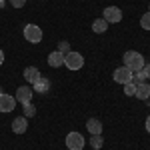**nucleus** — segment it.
Returning <instances> with one entry per match:
<instances>
[{
	"instance_id": "b1692460",
	"label": "nucleus",
	"mask_w": 150,
	"mask_h": 150,
	"mask_svg": "<svg viewBox=\"0 0 150 150\" xmlns=\"http://www.w3.org/2000/svg\"><path fill=\"white\" fill-rule=\"evenodd\" d=\"M146 130H148V134H150V116L146 118Z\"/></svg>"
},
{
	"instance_id": "f03ea898",
	"label": "nucleus",
	"mask_w": 150,
	"mask_h": 150,
	"mask_svg": "<svg viewBox=\"0 0 150 150\" xmlns=\"http://www.w3.org/2000/svg\"><path fill=\"white\" fill-rule=\"evenodd\" d=\"M64 66L68 70H80L84 66V58H82L80 52H72L70 50L68 54L64 56Z\"/></svg>"
},
{
	"instance_id": "6e6552de",
	"label": "nucleus",
	"mask_w": 150,
	"mask_h": 150,
	"mask_svg": "<svg viewBox=\"0 0 150 150\" xmlns=\"http://www.w3.org/2000/svg\"><path fill=\"white\" fill-rule=\"evenodd\" d=\"M48 66H52V68H60V66H64V54L62 52H50L48 54Z\"/></svg>"
},
{
	"instance_id": "4468645a",
	"label": "nucleus",
	"mask_w": 150,
	"mask_h": 150,
	"mask_svg": "<svg viewBox=\"0 0 150 150\" xmlns=\"http://www.w3.org/2000/svg\"><path fill=\"white\" fill-rule=\"evenodd\" d=\"M86 128H88L90 134H102V122H100L98 118H90V120L86 122Z\"/></svg>"
},
{
	"instance_id": "9d476101",
	"label": "nucleus",
	"mask_w": 150,
	"mask_h": 150,
	"mask_svg": "<svg viewBox=\"0 0 150 150\" xmlns=\"http://www.w3.org/2000/svg\"><path fill=\"white\" fill-rule=\"evenodd\" d=\"M26 128H28L26 116H20V118H14V120H12V132H14V134H24Z\"/></svg>"
},
{
	"instance_id": "ddd939ff",
	"label": "nucleus",
	"mask_w": 150,
	"mask_h": 150,
	"mask_svg": "<svg viewBox=\"0 0 150 150\" xmlns=\"http://www.w3.org/2000/svg\"><path fill=\"white\" fill-rule=\"evenodd\" d=\"M138 100H146V98H150V84L148 82H142V84H138L136 86V94H134Z\"/></svg>"
},
{
	"instance_id": "5701e85b",
	"label": "nucleus",
	"mask_w": 150,
	"mask_h": 150,
	"mask_svg": "<svg viewBox=\"0 0 150 150\" xmlns=\"http://www.w3.org/2000/svg\"><path fill=\"white\" fill-rule=\"evenodd\" d=\"M142 70L146 72V78H150V62H148V64H144V68H142Z\"/></svg>"
},
{
	"instance_id": "20e7f679",
	"label": "nucleus",
	"mask_w": 150,
	"mask_h": 150,
	"mask_svg": "<svg viewBox=\"0 0 150 150\" xmlns=\"http://www.w3.org/2000/svg\"><path fill=\"white\" fill-rule=\"evenodd\" d=\"M24 38L32 44H38L42 40V30L36 26V24H26L24 26Z\"/></svg>"
},
{
	"instance_id": "2eb2a0df",
	"label": "nucleus",
	"mask_w": 150,
	"mask_h": 150,
	"mask_svg": "<svg viewBox=\"0 0 150 150\" xmlns=\"http://www.w3.org/2000/svg\"><path fill=\"white\" fill-rule=\"evenodd\" d=\"M92 30L96 32V34H104L106 30H108V22L104 20V18H96L92 22Z\"/></svg>"
},
{
	"instance_id": "a211bd4d",
	"label": "nucleus",
	"mask_w": 150,
	"mask_h": 150,
	"mask_svg": "<svg viewBox=\"0 0 150 150\" xmlns=\"http://www.w3.org/2000/svg\"><path fill=\"white\" fill-rule=\"evenodd\" d=\"M22 108H24V116H34L36 114V108H34V104H32V102L22 104Z\"/></svg>"
},
{
	"instance_id": "a878e982",
	"label": "nucleus",
	"mask_w": 150,
	"mask_h": 150,
	"mask_svg": "<svg viewBox=\"0 0 150 150\" xmlns=\"http://www.w3.org/2000/svg\"><path fill=\"white\" fill-rule=\"evenodd\" d=\"M0 94H2V88H0Z\"/></svg>"
},
{
	"instance_id": "9b49d317",
	"label": "nucleus",
	"mask_w": 150,
	"mask_h": 150,
	"mask_svg": "<svg viewBox=\"0 0 150 150\" xmlns=\"http://www.w3.org/2000/svg\"><path fill=\"white\" fill-rule=\"evenodd\" d=\"M22 76H24V80H26V82L34 84V82L38 80V78H40V70L36 68V66H28V68H24Z\"/></svg>"
},
{
	"instance_id": "dca6fc26",
	"label": "nucleus",
	"mask_w": 150,
	"mask_h": 150,
	"mask_svg": "<svg viewBox=\"0 0 150 150\" xmlns=\"http://www.w3.org/2000/svg\"><path fill=\"white\" fill-rule=\"evenodd\" d=\"M90 146H92L94 150H100L104 146V138L102 134H92V138H90Z\"/></svg>"
},
{
	"instance_id": "aec40b11",
	"label": "nucleus",
	"mask_w": 150,
	"mask_h": 150,
	"mask_svg": "<svg viewBox=\"0 0 150 150\" xmlns=\"http://www.w3.org/2000/svg\"><path fill=\"white\" fill-rule=\"evenodd\" d=\"M140 26L144 30H150V12H144V16L140 18Z\"/></svg>"
},
{
	"instance_id": "bb28decb",
	"label": "nucleus",
	"mask_w": 150,
	"mask_h": 150,
	"mask_svg": "<svg viewBox=\"0 0 150 150\" xmlns=\"http://www.w3.org/2000/svg\"><path fill=\"white\" fill-rule=\"evenodd\" d=\"M148 12H150V6H148Z\"/></svg>"
},
{
	"instance_id": "f8f14e48",
	"label": "nucleus",
	"mask_w": 150,
	"mask_h": 150,
	"mask_svg": "<svg viewBox=\"0 0 150 150\" xmlns=\"http://www.w3.org/2000/svg\"><path fill=\"white\" fill-rule=\"evenodd\" d=\"M32 90H34V92H40V94L48 92V90H50V80L44 78V76H40V78L32 84Z\"/></svg>"
},
{
	"instance_id": "f257e3e1",
	"label": "nucleus",
	"mask_w": 150,
	"mask_h": 150,
	"mask_svg": "<svg viewBox=\"0 0 150 150\" xmlns=\"http://www.w3.org/2000/svg\"><path fill=\"white\" fill-rule=\"evenodd\" d=\"M122 60H124V66H126L130 72H138V70L144 68V56H142L140 52H136V50L124 52Z\"/></svg>"
},
{
	"instance_id": "39448f33",
	"label": "nucleus",
	"mask_w": 150,
	"mask_h": 150,
	"mask_svg": "<svg viewBox=\"0 0 150 150\" xmlns=\"http://www.w3.org/2000/svg\"><path fill=\"white\" fill-rule=\"evenodd\" d=\"M102 18L108 24H116V22L122 20V10H120L118 6H106V8H104V16H102Z\"/></svg>"
},
{
	"instance_id": "412c9836",
	"label": "nucleus",
	"mask_w": 150,
	"mask_h": 150,
	"mask_svg": "<svg viewBox=\"0 0 150 150\" xmlns=\"http://www.w3.org/2000/svg\"><path fill=\"white\" fill-rule=\"evenodd\" d=\"M58 52H62L64 56L70 52V44L66 42V40H62V42H58Z\"/></svg>"
},
{
	"instance_id": "f3484780",
	"label": "nucleus",
	"mask_w": 150,
	"mask_h": 150,
	"mask_svg": "<svg viewBox=\"0 0 150 150\" xmlns=\"http://www.w3.org/2000/svg\"><path fill=\"white\" fill-rule=\"evenodd\" d=\"M146 80V72L144 70H138V72H132V84H142V82Z\"/></svg>"
},
{
	"instance_id": "1a4fd4ad",
	"label": "nucleus",
	"mask_w": 150,
	"mask_h": 150,
	"mask_svg": "<svg viewBox=\"0 0 150 150\" xmlns=\"http://www.w3.org/2000/svg\"><path fill=\"white\" fill-rule=\"evenodd\" d=\"M16 100L22 102V104L30 102V100H32V88H30V86H20V88L16 90Z\"/></svg>"
},
{
	"instance_id": "393cba45",
	"label": "nucleus",
	"mask_w": 150,
	"mask_h": 150,
	"mask_svg": "<svg viewBox=\"0 0 150 150\" xmlns=\"http://www.w3.org/2000/svg\"><path fill=\"white\" fill-rule=\"evenodd\" d=\"M2 62H4V52L0 50V66H2Z\"/></svg>"
},
{
	"instance_id": "6ab92c4d",
	"label": "nucleus",
	"mask_w": 150,
	"mask_h": 150,
	"mask_svg": "<svg viewBox=\"0 0 150 150\" xmlns=\"http://www.w3.org/2000/svg\"><path fill=\"white\" fill-rule=\"evenodd\" d=\"M122 86H124V94H126V96H134V94H136V84L128 82V84H122Z\"/></svg>"
},
{
	"instance_id": "423d86ee",
	"label": "nucleus",
	"mask_w": 150,
	"mask_h": 150,
	"mask_svg": "<svg viewBox=\"0 0 150 150\" xmlns=\"http://www.w3.org/2000/svg\"><path fill=\"white\" fill-rule=\"evenodd\" d=\"M114 82H118V84H128V82H132V72L126 68V66H120V68L114 70Z\"/></svg>"
},
{
	"instance_id": "7ed1b4c3",
	"label": "nucleus",
	"mask_w": 150,
	"mask_h": 150,
	"mask_svg": "<svg viewBox=\"0 0 150 150\" xmlns=\"http://www.w3.org/2000/svg\"><path fill=\"white\" fill-rule=\"evenodd\" d=\"M84 144H86V140H84V136H82L80 132H68V136H66L68 150H82Z\"/></svg>"
},
{
	"instance_id": "0eeeda50",
	"label": "nucleus",
	"mask_w": 150,
	"mask_h": 150,
	"mask_svg": "<svg viewBox=\"0 0 150 150\" xmlns=\"http://www.w3.org/2000/svg\"><path fill=\"white\" fill-rule=\"evenodd\" d=\"M16 106V98L10 94H0V112H12Z\"/></svg>"
},
{
	"instance_id": "4be33fe9",
	"label": "nucleus",
	"mask_w": 150,
	"mask_h": 150,
	"mask_svg": "<svg viewBox=\"0 0 150 150\" xmlns=\"http://www.w3.org/2000/svg\"><path fill=\"white\" fill-rule=\"evenodd\" d=\"M10 4L14 8H22L24 4H26V0H10Z\"/></svg>"
}]
</instances>
